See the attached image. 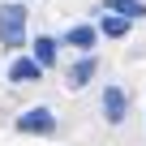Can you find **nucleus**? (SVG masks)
Instances as JSON below:
<instances>
[{"instance_id":"3","label":"nucleus","mask_w":146,"mask_h":146,"mask_svg":"<svg viewBox=\"0 0 146 146\" xmlns=\"http://www.w3.org/2000/svg\"><path fill=\"white\" fill-rule=\"evenodd\" d=\"M125 108H129L125 90H120V86H108V90H103V116H108L112 125H120V120H125Z\"/></svg>"},{"instance_id":"2","label":"nucleus","mask_w":146,"mask_h":146,"mask_svg":"<svg viewBox=\"0 0 146 146\" xmlns=\"http://www.w3.org/2000/svg\"><path fill=\"white\" fill-rule=\"evenodd\" d=\"M17 129L22 133H56V116L47 108H30V112L17 116Z\"/></svg>"},{"instance_id":"9","label":"nucleus","mask_w":146,"mask_h":146,"mask_svg":"<svg viewBox=\"0 0 146 146\" xmlns=\"http://www.w3.org/2000/svg\"><path fill=\"white\" fill-rule=\"evenodd\" d=\"M69 43H73V47H90V43H95V30H90V26H73V30H69Z\"/></svg>"},{"instance_id":"4","label":"nucleus","mask_w":146,"mask_h":146,"mask_svg":"<svg viewBox=\"0 0 146 146\" xmlns=\"http://www.w3.org/2000/svg\"><path fill=\"white\" fill-rule=\"evenodd\" d=\"M39 73H43L39 60H13V64H9V78H13V82H35Z\"/></svg>"},{"instance_id":"8","label":"nucleus","mask_w":146,"mask_h":146,"mask_svg":"<svg viewBox=\"0 0 146 146\" xmlns=\"http://www.w3.org/2000/svg\"><path fill=\"white\" fill-rule=\"evenodd\" d=\"M99 30H103V35H112V39H120V35H125V30H129V22H125V17H120V13H108V17H103V26H99Z\"/></svg>"},{"instance_id":"5","label":"nucleus","mask_w":146,"mask_h":146,"mask_svg":"<svg viewBox=\"0 0 146 146\" xmlns=\"http://www.w3.org/2000/svg\"><path fill=\"white\" fill-rule=\"evenodd\" d=\"M90 73H95V56H82L78 64L69 69V86H73V90H78V86H86V82H90Z\"/></svg>"},{"instance_id":"6","label":"nucleus","mask_w":146,"mask_h":146,"mask_svg":"<svg viewBox=\"0 0 146 146\" xmlns=\"http://www.w3.org/2000/svg\"><path fill=\"white\" fill-rule=\"evenodd\" d=\"M108 9L120 13V17H146V5H142V0H108Z\"/></svg>"},{"instance_id":"1","label":"nucleus","mask_w":146,"mask_h":146,"mask_svg":"<svg viewBox=\"0 0 146 146\" xmlns=\"http://www.w3.org/2000/svg\"><path fill=\"white\" fill-rule=\"evenodd\" d=\"M22 39H26V9L22 5H0V43L22 47Z\"/></svg>"},{"instance_id":"7","label":"nucleus","mask_w":146,"mask_h":146,"mask_svg":"<svg viewBox=\"0 0 146 146\" xmlns=\"http://www.w3.org/2000/svg\"><path fill=\"white\" fill-rule=\"evenodd\" d=\"M35 60L47 69V64L56 60V39H47V35H43V39H35Z\"/></svg>"}]
</instances>
